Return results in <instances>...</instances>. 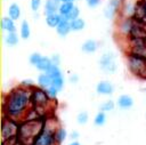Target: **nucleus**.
I'll list each match as a JSON object with an SVG mask.
<instances>
[{"mask_svg": "<svg viewBox=\"0 0 146 145\" xmlns=\"http://www.w3.org/2000/svg\"><path fill=\"white\" fill-rule=\"evenodd\" d=\"M38 86L40 87V88H43V89H47L48 87H50L51 86V83H52V79H51V76L47 73V72H43V73H41L39 76H38Z\"/></svg>", "mask_w": 146, "mask_h": 145, "instance_id": "nucleus-17", "label": "nucleus"}, {"mask_svg": "<svg viewBox=\"0 0 146 145\" xmlns=\"http://www.w3.org/2000/svg\"><path fill=\"white\" fill-rule=\"evenodd\" d=\"M51 84H52V86H55L57 89L62 90V88L64 87V78H63V75H60V76H57V78L52 79V83H51Z\"/></svg>", "mask_w": 146, "mask_h": 145, "instance_id": "nucleus-32", "label": "nucleus"}, {"mask_svg": "<svg viewBox=\"0 0 146 145\" xmlns=\"http://www.w3.org/2000/svg\"><path fill=\"white\" fill-rule=\"evenodd\" d=\"M19 86H22V87H24V88H26V89H30V90H32L33 88H35V83H34L33 80H31V79H24V80L21 82Z\"/></svg>", "mask_w": 146, "mask_h": 145, "instance_id": "nucleus-33", "label": "nucleus"}, {"mask_svg": "<svg viewBox=\"0 0 146 145\" xmlns=\"http://www.w3.org/2000/svg\"><path fill=\"white\" fill-rule=\"evenodd\" d=\"M88 120H89V115L86 111H82L76 115V122L79 124H86L88 122Z\"/></svg>", "mask_w": 146, "mask_h": 145, "instance_id": "nucleus-29", "label": "nucleus"}, {"mask_svg": "<svg viewBox=\"0 0 146 145\" xmlns=\"http://www.w3.org/2000/svg\"><path fill=\"white\" fill-rule=\"evenodd\" d=\"M1 29L2 31H5L6 33L9 32H16V25H15V21L13 18H10L9 16H5L1 18Z\"/></svg>", "mask_w": 146, "mask_h": 145, "instance_id": "nucleus-13", "label": "nucleus"}, {"mask_svg": "<svg viewBox=\"0 0 146 145\" xmlns=\"http://www.w3.org/2000/svg\"><path fill=\"white\" fill-rule=\"evenodd\" d=\"M42 55L41 54H39V53H33L31 56H30V58H29V61H30V63L32 64V65H34L39 59H40V57H41Z\"/></svg>", "mask_w": 146, "mask_h": 145, "instance_id": "nucleus-35", "label": "nucleus"}, {"mask_svg": "<svg viewBox=\"0 0 146 145\" xmlns=\"http://www.w3.org/2000/svg\"><path fill=\"white\" fill-rule=\"evenodd\" d=\"M7 13H8V16H9L10 18H13L14 21H18V19L21 18V14H22L21 7H19L17 3H15V2L9 5Z\"/></svg>", "mask_w": 146, "mask_h": 145, "instance_id": "nucleus-19", "label": "nucleus"}, {"mask_svg": "<svg viewBox=\"0 0 146 145\" xmlns=\"http://www.w3.org/2000/svg\"><path fill=\"white\" fill-rule=\"evenodd\" d=\"M59 126L55 119H48L43 124L42 130L35 137L32 145H56L55 143V131Z\"/></svg>", "mask_w": 146, "mask_h": 145, "instance_id": "nucleus-3", "label": "nucleus"}, {"mask_svg": "<svg viewBox=\"0 0 146 145\" xmlns=\"http://www.w3.org/2000/svg\"><path fill=\"white\" fill-rule=\"evenodd\" d=\"M51 98L49 97V95L47 94V90L43 88H33L31 90V100H32V106L34 108H36L38 111L40 110H44L47 108L51 100Z\"/></svg>", "mask_w": 146, "mask_h": 145, "instance_id": "nucleus-5", "label": "nucleus"}, {"mask_svg": "<svg viewBox=\"0 0 146 145\" xmlns=\"http://www.w3.org/2000/svg\"><path fill=\"white\" fill-rule=\"evenodd\" d=\"M114 106H115V104H114L113 100H106L105 103H103L100 105V111H103V112H110V111L114 110Z\"/></svg>", "mask_w": 146, "mask_h": 145, "instance_id": "nucleus-30", "label": "nucleus"}, {"mask_svg": "<svg viewBox=\"0 0 146 145\" xmlns=\"http://www.w3.org/2000/svg\"><path fill=\"white\" fill-rule=\"evenodd\" d=\"M127 65L133 75L144 79L146 78V57L136 54H129L127 58Z\"/></svg>", "mask_w": 146, "mask_h": 145, "instance_id": "nucleus-4", "label": "nucleus"}, {"mask_svg": "<svg viewBox=\"0 0 146 145\" xmlns=\"http://www.w3.org/2000/svg\"><path fill=\"white\" fill-rule=\"evenodd\" d=\"M71 137H72V139H73V138H74V139H76V138L79 137V132H78V131H75V130H74V131H72V132H71Z\"/></svg>", "mask_w": 146, "mask_h": 145, "instance_id": "nucleus-40", "label": "nucleus"}, {"mask_svg": "<svg viewBox=\"0 0 146 145\" xmlns=\"http://www.w3.org/2000/svg\"><path fill=\"white\" fill-rule=\"evenodd\" d=\"M141 7H143V11H144V21H146V0H140Z\"/></svg>", "mask_w": 146, "mask_h": 145, "instance_id": "nucleus-39", "label": "nucleus"}, {"mask_svg": "<svg viewBox=\"0 0 146 145\" xmlns=\"http://www.w3.org/2000/svg\"><path fill=\"white\" fill-rule=\"evenodd\" d=\"M145 42H146V37H145Z\"/></svg>", "mask_w": 146, "mask_h": 145, "instance_id": "nucleus-43", "label": "nucleus"}, {"mask_svg": "<svg viewBox=\"0 0 146 145\" xmlns=\"http://www.w3.org/2000/svg\"><path fill=\"white\" fill-rule=\"evenodd\" d=\"M135 17H124L122 16L121 19L117 23V31L123 35V37H130L136 19H133Z\"/></svg>", "mask_w": 146, "mask_h": 145, "instance_id": "nucleus-9", "label": "nucleus"}, {"mask_svg": "<svg viewBox=\"0 0 146 145\" xmlns=\"http://www.w3.org/2000/svg\"><path fill=\"white\" fill-rule=\"evenodd\" d=\"M96 91L99 95H104V96H108L112 95L114 91V87L110 81H100L97 83L96 86Z\"/></svg>", "mask_w": 146, "mask_h": 145, "instance_id": "nucleus-10", "label": "nucleus"}, {"mask_svg": "<svg viewBox=\"0 0 146 145\" xmlns=\"http://www.w3.org/2000/svg\"><path fill=\"white\" fill-rule=\"evenodd\" d=\"M5 42L9 47H14L18 43V34L16 32H9L5 35Z\"/></svg>", "mask_w": 146, "mask_h": 145, "instance_id": "nucleus-25", "label": "nucleus"}, {"mask_svg": "<svg viewBox=\"0 0 146 145\" xmlns=\"http://www.w3.org/2000/svg\"><path fill=\"white\" fill-rule=\"evenodd\" d=\"M66 137H67V131L64 128L58 127L55 131V143H56V145L62 144L66 139Z\"/></svg>", "mask_w": 146, "mask_h": 145, "instance_id": "nucleus-23", "label": "nucleus"}, {"mask_svg": "<svg viewBox=\"0 0 146 145\" xmlns=\"http://www.w3.org/2000/svg\"><path fill=\"white\" fill-rule=\"evenodd\" d=\"M125 0H110L104 9V15L106 18L112 19L114 18L117 14H121L122 6Z\"/></svg>", "mask_w": 146, "mask_h": 145, "instance_id": "nucleus-8", "label": "nucleus"}, {"mask_svg": "<svg viewBox=\"0 0 146 145\" xmlns=\"http://www.w3.org/2000/svg\"><path fill=\"white\" fill-rule=\"evenodd\" d=\"M86 3L89 8H95L100 3V0H86Z\"/></svg>", "mask_w": 146, "mask_h": 145, "instance_id": "nucleus-36", "label": "nucleus"}, {"mask_svg": "<svg viewBox=\"0 0 146 145\" xmlns=\"http://www.w3.org/2000/svg\"><path fill=\"white\" fill-rule=\"evenodd\" d=\"M47 73L51 76V79H55V78H57V76L63 75V74H62V71H60V69H59V66L56 65V64H52V65L48 69Z\"/></svg>", "mask_w": 146, "mask_h": 145, "instance_id": "nucleus-26", "label": "nucleus"}, {"mask_svg": "<svg viewBox=\"0 0 146 145\" xmlns=\"http://www.w3.org/2000/svg\"><path fill=\"white\" fill-rule=\"evenodd\" d=\"M79 15H80V9H79L78 6H74V8L71 10V13H70L68 15H66L65 17H63V18H64V19H67L68 22H72L73 19L78 18Z\"/></svg>", "mask_w": 146, "mask_h": 145, "instance_id": "nucleus-28", "label": "nucleus"}, {"mask_svg": "<svg viewBox=\"0 0 146 145\" xmlns=\"http://www.w3.org/2000/svg\"><path fill=\"white\" fill-rule=\"evenodd\" d=\"M74 2H62L59 8H58V13L62 15V17H65L66 15H68L71 13V10L74 8Z\"/></svg>", "mask_w": 146, "mask_h": 145, "instance_id": "nucleus-24", "label": "nucleus"}, {"mask_svg": "<svg viewBox=\"0 0 146 145\" xmlns=\"http://www.w3.org/2000/svg\"><path fill=\"white\" fill-rule=\"evenodd\" d=\"M44 122L39 118L34 120H25L19 124L17 139L24 145H32L35 137L40 134Z\"/></svg>", "mask_w": 146, "mask_h": 145, "instance_id": "nucleus-2", "label": "nucleus"}, {"mask_svg": "<svg viewBox=\"0 0 146 145\" xmlns=\"http://www.w3.org/2000/svg\"><path fill=\"white\" fill-rule=\"evenodd\" d=\"M94 122H95L96 126H99V127L103 126V124H105V122H106V114H105V112L99 111L96 114V116L94 119Z\"/></svg>", "mask_w": 146, "mask_h": 145, "instance_id": "nucleus-27", "label": "nucleus"}, {"mask_svg": "<svg viewBox=\"0 0 146 145\" xmlns=\"http://www.w3.org/2000/svg\"><path fill=\"white\" fill-rule=\"evenodd\" d=\"M46 90H47V94L49 95V97H50L51 99H56V97H57L58 92L60 91L59 89H57V88H56L55 86H52V84H51L50 87H48Z\"/></svg>", "mask_w": 146, "mask_h": 145, "instance_id": "nucleus-31", "label": "nucleus"}, {"mask_svg": "<svg viewBox=\"0 0 146 145\" xmlns=\"http://www.w3.org/2000/svg\"><path fill=\"white\" fill-rule=\"evenodd\" d=\"M60 0H46V3L43 6V13L44 15L58 13V8L60 6Z\"/></svg>", "mask_w": 146, "mask_h": 145, "instance_id": "nucleus-11", "label": "nucleus"}, {"mask_svg": "<svg viewBox=\"0 0 146 145\" xmlns=\"http://www.w3.org/2000/svg\"><path fill=\"white\" fill-rule=\"evenodd\" d=\"M75 0H60V2H74Z\"/></svg>", "mask_w": 146, "mask_h": 145, "instance_id": "nucleus-42", "label": "nucleus"}, {"mask_svg": "<svg viewBox=\"0 0 146 145\" xmlns=\"http://www.w3.org/2000/svg\"><path fill=\"white\" fill-rule=\"evenodd\" d=\"M63 17L59 13H54V14H49V15H46V24L49 26V27H57L58 24L62 22Z\"/></svg>", "mask_w": 146, "mask_h": 145, "instance_id": "nucleus-15", "label": "nucleus"}, {"mask_svg": "<svg viewBox=\"0 0 146 145\" xmlns=\"http://www.w3.org/2000/svg\"><path fill=\"white\" fill-rule=\"evenodd\" d=\"M116 104H117V106L120 108H130L133 105V99L129 95H121L117 98Z\"/></svg>", "mask_w": 146, "mask_h": 145, "instance_id": "nucleus-18", "label": "nucleus"}, {"mask_svg": "<svg viewBox=\"0 0 146 145\" xmlns=\"http://www.w3.org/2000/svg\"><path fill=\"white\" fill-rule=\"evenodd\" d=\"M135 13H136V2L124 1L121 9V15L124 17H135Z\"/></svg>", "mask_w": 146, "mask_h": 145, "instance_id": "nucleus-12", "label": "nucleus"}, {"mask_svg": "<svg viewBox=\"0 0 146 145\" xmlns=\"http://www.w3.org/2000/svg\"><path fill=\"white\" fill-rule=\"evenodd\" d=\"M41 3H42V0H31L30 1V6H31L32 11L33 13H38V10L41 7Z\"/></svg>", "mask_w": 146, "mask_h": 145, "instance_id": "nucleus-34", "label": "nucleus"}, {"mask_svg": "<svg viewBox=\"0 0 146 145\" xmlns=\"http://www.w3.org/2000/svg\"><path fill=\"white\" fill-rule=\"evenodd\" d=\"M18 129H19V123L17 122V120L5 115V118L2 119V127H1V135H2L3 144L7 140L9 142L10 139L17 138Z\"/></svg>", "mask_w": 146, "mask_h": 145, "instance_id": "nucleus-6", "label": "nucleus"}, {"mask_svg": "<svg viewBox=\"0 0 146 145\" xmlns=\"http://www.w3.org/2000/svg\"><path fill=\"white\" fill-rule=\"evenodd\" d=\"M32 107L31 90L22 86L16 87L6 96L3 100V113L6 116L22 120Z\"/></svg>", "mask_w": 146, "mask_h": 145, "instance_id": "nucleus-1", "label": "nucleus"}, {"mask_svg": "<svg viewBox=\"0 0 146 145\" xmlns=\"http://www.w3.org/2000/svg\"><path fill=\"white\" fill-rule=\"evenodd\" d=\"M56 31H57V33H58V35H60L62 38H64V37H66L71 31H72V29H71V22H68L67 19H62V22L58 24V26L56 27Z\"/></svg>", "mask_w": 146, "mask_h": 145, "instance_id": "nucleus-16", "label": "nucleus"}, {"mask_svg": "<svg viewBox=\"0 0 146 145\" xmlns=\"http://www.w3.org/2000/svg\"><path fill=\"white\" fill-rule=\"evenodd\" d=\"M97 49H98V43H97V41H95V40H92V39L86 40V41L82 43V46H81V50L84 51V53H88V54L95 53Z\"/></svg>", "mask_w": 146, "mask_h": 145, "instance_id": "nucleus-20", "label": "nucleus"}, {"mask_svg": "<svg viewBox=\"0 0 146 145\" xmlns=\"http://www.w3.org/2000/svg\"><path fill=\"white\" fill-rule=\"evenodd\" d=\"M19 37L23 40H27L31 37V27H30V24H29V22L26 19L22 21V23H21V26H19Z\"/></svg>", "mask_w": 146, "mask_h": 145, "instance_id": "nucleus-21", "label": "nucleus"}, {"mask_svg": "<svg viewBox=\"0 0 146 145\" xmlns=\"http://www.w3.org/2000/svg\"><path fill=\"white\" fill-rule=\"evenodd\" d=\"M50 59H51V62H52V64H56V65H59V63H60V56L58 55V54H54L51 57H50Z\"/></svg>", "mask_w": 146, "mask_h": 145, "instance_id": "nucleus-37", "label": "nucleus"}, {"mask_svg": "<svg viewBox=\"0 0 146 145\" xmlns=\"http://www.w3.org/2000/svg\"><path fill=\"white\" fill-rule=\"evenodd\" d=\"M68 145H81V144H80V143H79L78 140H74V142H72V143H70Z\"/></svg>", "mask_w": 146, "mask_h": 145, "instance_id": "nucleus-41", "label": "nucleus"}, {"mask_svg": "<svg viewBox=\"0 0 146 145\" xmlns=\"http://www.w3.org/2000/svg\"><path fill=\"white\" fill-rule=\"evenodd\" d=\"M70 81H71V82H74V83L78 82V81H79V75L75 74V73L71 74V75H70Z\"/></svg>", "mask_w": 146, "mask_h": 145, "instance_id": "nucleus-38", "label": "nucleus"}, {"mask_svg": "<svg viewBox=\"0 0 146 145\" xmlns=\"http://www.w3.org/2000/svg\"><path fill=\"white\" fill-rule=\"evenodd\" d=\"M52 65V62L50 59V57H47V56H41L40 59L33 65L35 69H38L39 71L41 72H47L48 69Z\"/></svg>", "mask_w": 146, "mask_h": 145, "instance_id": "nucleus-14", "label": "nucleus"}, {"mask_svg": "<svg viewBox=\"0 0 146 145\" xmlns=\"http://www.w3.org/2000/svg\"><path fill=\"white\" fill-rule=\"evenodd\" d=\"M84 27H86V21L83 18L78 17V18H75L71 22V29H72L73 32H80Z\"/></svg>", "mask_w": 146, "mask_h": 145, "instance_id": "nucleus-22", "label": "nucleus"}, {"mask_svg": "<svg viewBox=\"0 0 146 145\" xmlns=\"http://www.w3.org/2000/svg\"><path fill=\"white\" fill-rule=\"evenodd\" d=\"M99 67L106 73H114L116 71V59L113 53H105L99 58Z\"/></svg>", "mask_w": 146, "mask_h": 145, "instance_id": "nucleus-7", "label": "nucleus"}]
</instances>
